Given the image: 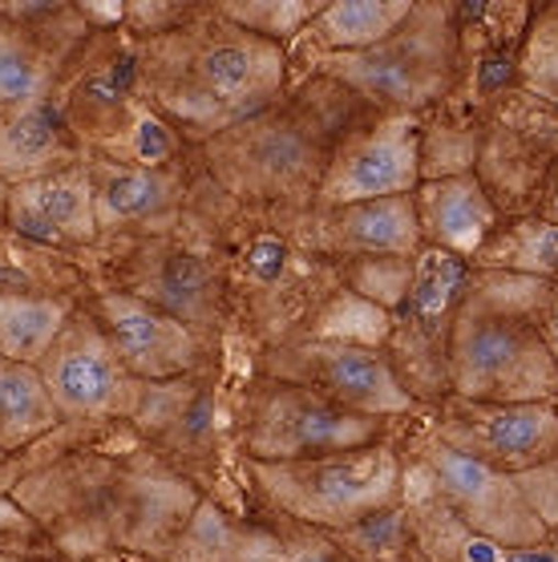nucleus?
<instances>
[{"mask_svg":"<svg viewBox=\"0 0 558 562\" xmlns=\"http://www.w3.org/2000/svg\"><path fill=\"white\" fill-rule=\"evenodd\" d=\"M288 57L211 9L207 21L178 25L142 45V86L191 134L215 138L267 114L283 90Z\"/></svg>","mask_w":558,"mask_h":562,"instance_id":"1","label":"nucleus"},{"mask_svg":"<svg viewBox=\"0 0 558 562\" xmlns=\"http://www.w3.org/2000/svg\"><path fill=\"white\" fill-rule=\"evenodd\" d=\"M531 276L470 271L449 336V396L486 405L558 401V360L531 312Z\"/></svg>","mask_w":558,"mask_h":562,"instance_id":"2","label":"nucleus"},{"mask_svg":"<svg viewBox=\"0 0 558 562\" xmlns=\"http://www.w3.org/2000/svg\"><path fill=\"white\" fill-rule=\"evenodd\" d=\"M247 470L279 514L324 535H341L372 514L393 510L405 482L397 449L381 441L304 461H247Z\"/></svg>","mask_w":558,"mask_h":562,"instance_id":"3","label":"nucleus"},{"mask_svg":"<svg viewBox=\"0 0 558 562\" xmlns=\"http://www.w3.org/2000/svg\"><path fill=\"white\" fill-rule=\"evenodd\" d=\"M457 16L445 0L413 4V13L393 37L365 53L320 57V74L341 81L365 102L384 105L389 114H421L429 102L445 98L461 69Z\"/></svg>","mask_w":558,"mask_h":562,"instance_id":"4","label":"nucleus"},{"mask_svg":"<svg viewBox=\"0 0 558 562\" xmlns=\"http://www.w3.org/2000/svg\"><path fill=\"white\" fill-rule=\"evenodd\" d=\"M470 263L445 256L437 247H421L413 263V288L401 312H393L389 333V364L409 389V396L449 393V336H454L457 304L466 295Z\"/></svg>","mask_w":558,"mask_h":562,"instance_id":"5","label":"nucleus"},{"mask_svg":"<svg viewBox=\"0 0 558 562\" xmlns=\"http://www.w3.org/2000/svg\"><path fill=\"white\" fill-rule=\"evenodd\" d=\"M207 158L235 194L283 199V203L316 199L320 175L328 167L308 126L292 117H276L271 110L215 134L207 142Z\"/></svg>","mask_w":558,"mask_h":562,"instance_id":"6","label":"nucleus"},{"mask_svg":"<svg viewBox=\"0 0 558 562\" xmlns=\"http://www.w3.org/2000/svg\"><path fill=\"white\" fill-rule=\"evenodd\" d=\"M267 381H288L312 389L324 401L356 413V417H405L417 413V401L409 396L401 376L389 364L384 348H360L344 340H300L271 352L264 360Z\"/></svg>","mask_w":558,"mask_h":562,"instance_id":"7","label":"nucleus"},{"mask_svg":"<svg viewBox=\"0 0 558 562\" xmlns=\"http://www.w3.org/2000/svg\"><path fill=\"white\" fill-rule=\"evenodd\" d=\"M381 422L356 417L312 389L267 381L247 413V461H304L377 441Z\"/></svg>","mask_w":558,"mask_h":562,"instance_id":"8","label":"nucleus"},{"mask_svg":"<svg viewBox=\"0 0 558 562\" xmlns=\"http://www.w3.org/2000/svg\"><path fill=\"white\" fill-rule=\"evenodd\" d=\"M53 405L65 422H105V417H134L142 409L146 384L122 364L105 336L102 319L69 316L62 336L37 364Z\"/></svg>","mask_w":558,"mask_h":562,"instance_id":"9","label":"nucleus"},{"mask_svg":"<svg viewBox=\"0 0 558 562\" xmlns=\"http://www.w3.org/2000/svg\"><path fill=\"white\" fill-rule=\"evenodd\" d=\"M425 470H429V490L445 502V510L466 526V535L490 538L494 547L510 550L543 547L550 538V530L531 510L514 473L490 470L442 441L425 446Z\"/></svg>","mask_w":558,"mask_h":562,"instance_id":"10","label":"nucleus"},{"mask_svg":"<svg viewBox=\"0 0 558 562\" xmlns=\"http://www.w3.org/2000/svg\"><path fill=\"white\" fill-rule=\"evenodd\" d=\"M421 187V122L417 114H384L356 130L328 154L320 175L316 211H341L353 203L401 199Z\"/></svg>","mask_w":558,"mask_h":562,"instance_id":"11","label":"nucleus"},{"mask_svg":"<svg viewBox=\"0 0 558 562\" xmlns=\"http://www.w3.org/2000/svg\"><path fill=\"white\" fill-rule=\"evenodd\" d=\"M433 441L482 461L490 470L531 473L558 461V409L555 401L486 405V401L445 396Z\"/></svg>","mask_w":558,"mask_h":562,"instance_id":"12","label":"nucleus"},{"mask_svg":"<svg viewBox=\"0 0 558 562\" xmlns=\"http://www.w3.org/2000/svg\"><path fill=\"white\" fill-rule=\"evenodd\" d=\"M98 319L114 352L122 357L142 384L175 381L182 372H191L203 357L199 336L191 324H182L175 312L154 307L134 292H102L98 295Z\"/></svg>","mask_w":558,"mask_h":562,"instance_id":"13","label":"nucleus"},{"mask_svg":"<svg viewBox=\"0 0 558 562\" xmlns=\"http://www.w3.org/2000/svg\"><path fill=\"white\" fill-rule=\"evenodd\" d=\"M9 227L41 244L98 239V206L86 162L9 187Z\"/></svg>","mask_w":558,"mask_h":562,"instance_id":"14","label":"nucleus"},{"mask_svg":"<svg viewBox=\"0 0 558 562\" xmlns=\"http://www.w3.org/2000/svg\"><path fill=\"white\" fill-rule=\"evenodd\" d=\"M413 206H417L421 244L437 247V251L461 259V263H473V256L498 231L494 194L486 191V182L473 170L421 182L413 191Z\"/></svg>","mask_w":558,"mask_h":562,"instance_id":"15","label":"nucleus"},{"mask_svg":"<svg viewBox=\"0 0 558 562\" xmlns=\"http://www.w3.org/2000/svg\"><path fill=\"white\" fill-rule=\"evenodd\" d=\"M312 227H316L320 251L344 259H417L425 247L413 194L316 211Z\"/></svg>","mask_w":558,"mask_h":562,"instance_id":"16","label":"nucleus"},{"mask_svg":"<svg viewBox=\"0 0 558 562\" xmlns=\"http://www.w3.org/2000/svg\"><path fill=\"white\" fill-rule=\"evenodd\" d=\"M93 179V206H98V231L150 223L175 211L182 194V175L175 167H122V162H98L89 167Z\"/></svg>","mask_w":558,"mask_h":562,"instance_id":"17","label":"nucleus"},{"mask_svg":"<svg viewBox=\"0 0 558 562\" xmlns=\"http://www.w3.org/2000/svg\"><path fill=\"white\" fill-rule=\"evenodd\" d=\"M65 167H77L74 142L49 102L0 117V179L16 187L29 179H45Z\"/></svg>","mask_w":558,"mask_h":562,"instance_id":"18","label":"nucleus"},{"mask_svg":"<svg viewBox=\"0 0 558 562\" xmlns=\"http://www.w3.org/2000/svg\"><path fill=\"white\" fill-rule=\"evenodd\" d=\"M413 13V0H336L320 4L304 37L316 45L324 57L332 53H365L393 37Z\"/></svg>","mask_w":558,"mask_h":562,"instance_id":"19","label":"nucleus"},{"mask_svg":"<svg viewBox=\"0 0 558 562\" xmlns=\"http://www.w3.org/2000/svg\"><path fill=\"white\" fill-rule=\"evenodd\" d=\"M62 409L53 405L49 389L33 364L0 360V453L33 446L37 437L62 425Z\"/></svg>","mask_w":558,"mask_h":562,"instance_id":"20","label":"nucleus"},{"mask_svg":"<svg viewBox=\"0 0 558 562\" xmlns=\"http://www.w3.org/2000/svg\"><path fill=\"white\" fill-rule=\"evenodd\" d=\"M473 271H510L531 280L558 283V227L538 215L498 227L473 256Z\"/></svg>","mask_w":558,"mask_h":562,"instance_id":"21","label":"nucleus"},{"mask_svg":"<svg viewBox=\"0 0 558 562\" xmlns=\"http://www.w3.org/2000/svg\"><path fill=\"white\" fill-rule=\"evenodd\" d=\"M69 316H74L69 304L53 300V295L0 292V360L37 369L41 357L49 352L53 340L69 324Z\"/></svg>","mask_w":558,"mask_h":562,"instance_id":"22","label":"nucleus"},{"mask_svg":"<svg viewBox=\"0 0 558 562\" xmlns=\"http://www.w3.org/2000/svg\"><path fill=\"white\" fill-rule=\"evenodd\" d=\"M53 81V65L45 57L33 29L0 13V117L45 105Z\"/></svg>","mask_w":558,"mask_h":562,"instance_id":"23","label":"nucleus"},{"mask_svg":"<svg viewBox=\"0 0 558 562\" xmlns=\"http://www.w3.org/2000/svg\"><path fill=\"white\" fill-rule=\"evenodd\" d=\"M215 13L243 33L279 45V41L300 37L312 25V16L320 13V4H308V0H223V4H215Z\"/></svg>","mask_w":558,"mask_h":562,"instance_id":"24","label":"nucleus"},{"mask_svg":"<svg viewBox=\"0 0 558 562\" xmlns=\"http://www.w3.org/2000/svg\"><path fill=\"white\" fill-rule=\"evenodd\" d=\"M518 74L526 93H538V102L558 110V4L534 16Z\"/></svg>","mask_w":558,"mask_h":562,"instance_id":"25","label":"nucleus"},{"mask_svg":"<svg viewBox=\"0 0 558 562\" xmlns=\"http://www.w3.org/2000/svg\"><path fill=\"white\" fill-rule=\"evenodd\" d=\"M413 263L417 259H353L348 268V292L377 304L381 312H401L413 288Z\"/></svg>","mask_w":558,"mask_h":562,"instance_id":"26","label":"nucleus"},{"mask_svg":"<svg viewBox=\"0 0 558 562\" xmlns=\"http://www.w3.org/2000/svg\"><path fill=\"white\" fill-rule=\"evenodd\" d=\"M0 554L16 559H53L49 530L21 510V502L0 498Z\"/></svg>","mask_w":558,"mask_h":562,"instance_id":"27","label":"nucleus"},{"mask_svg":"<svg viewBox=\"0 0 558 562\" xmlns=\"http://www.w3.org/2000/svg\"><path fill=\"white\" fill-rule=\"evenodd\" d=\"M518 477L522 494L531 502V510L538 514V522L546 530H558V461L550 465H538L531 473H514Z\"/></svg>","mask_w":558,"mask_h":562,"instance_id":"28","label":"nucleus"},{"mask_svg":"<svg viewBox=\"0 0 558 562\" xmlns=\"http://www.w3.org/2000/svg\"><path fill=\"white\" fill-rule=\"evenodd\" d=\"M276 562H353V554L336 542L324 530H312V535L288 538L276 547Z\"/></svg>","mask_w":558,"mask_h":562,"instance_id":"29","label":"nucleus"},{"mask_svg":"<svg viewBox=\"0 0 558 562\" xmlns=\"http://www.w3.org/2000/svg\"><path fill=\"white\" fill-rule=\"evenodd\" d=\"M531 312H534V324H538V333H543L546 348H550V357L558 360V283L534 280Z\"/></svg>","mask_w":558,"mask_h":562,"instance_id":"30","label":"nucleus"},{"mask_svg":"<svg viewBox=\"0 0 558 562\" xmlns=\"http://www.w3.org/2000/svg\"><path fill=\"white\" fill-rule=\"evenodd\" d=\"M0 562H114V559H16V554H0Z\"/></svg>","mask_w":558,"mask_h":562,"instance_id":"31","label":"nucleus"}]
</instances>
